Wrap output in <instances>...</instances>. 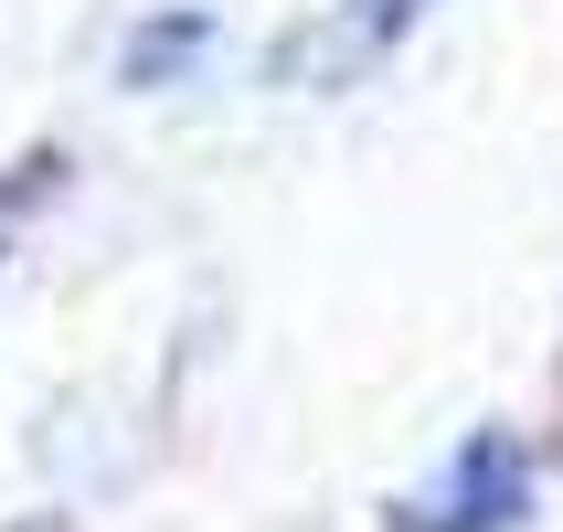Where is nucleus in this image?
Returning a JSON list of instances; mask_svg holds the SVG:
<instances>
[{
	"label": "nucleus",
	"mask_w": 563,
	"mask_h": 532,
	"mask_svg": "<svg viewBox=\"0 0 563 532\" xmlns=\"http://www.w3.org/2000/svg\"><path fill=\"white\" fill-rule=\"evenodd\" d=\"M383 522L394 532H521L532 522V458H521V437L478 426V437H457L437 458V479H415Z\"/></svg>",
	"instance_id": "1"
},
{
	"label": "nucleus",
	"mask_w": 563,
	"mask_h": 532,
	"mask_svg": "<svg viewBox=\"0 0 563 532\" xmlns=\"http://www.w3.org/2000/svg\"><path fill=\"white\" fill-rule=\"evenodd\" d=\"M415 22H426V0H351L341 22H330V43H319V75H362V64H383Z\"/></svg>",
	"instance_id": "2"
}]
</instances>
